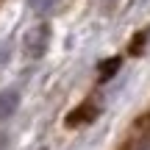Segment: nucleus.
<instances>
[{"label": "nucleus", "mask_w": 150, "mask_h": 150, "mask_svg": "<svg viewBox=\"0 0 150 150\" xmlns=\"http://www.w3.org/2000/svg\"><path fill=\"white\" fill-rule=\"evenodd\" d=\"M47 45H50V25H45V22L33 25L31 31L25 33V50H28V56H33V59H39V56L47 53Z\"/></svg>", "instance_id": "1"}, {"label": "nucleus", "mask_w": 150, "mask_h": 150, "mask_svg": "<svg viewBox=\"0 0 150 150\" xmlns=\"http://www.w3.org/2000/svg\"><path fill=\"white\" fill-rule=\"evenodd\" d=\"M17 108H20V92L17 89H3L0 92V122L14 117Z\"/></svg>", "instance_id": "2"}, {"label": "nucleus", "mask_w": 150, "mask_h": 150, "mask_svg": "<svg viewBox=\"0 0 150 150\" xmlns=\"http://www.w3.org/2000/svg\"><path fill=\"white\" fill-rule=\"evenodd\" d=\"M56 3L59 0H28V6H31V11H36V14H45V11H53Z\"/></svg>", "instance_id": "3"}, {"label": "nucleus", "mask_w": 150, "mask_h": 150, "mask_svg": "<svg viewBox=\"0 0 150 150\" xmlns=\"http://www.w3.org/2000/svg\"><path fill=\"white\" fill-rule=\"evenodd\" d=\"M114 70H120V59L103 61V64H100V78H103V81H108V78L114 75Z\"/></svg>", "instance_id": "4"}]
</instances>
